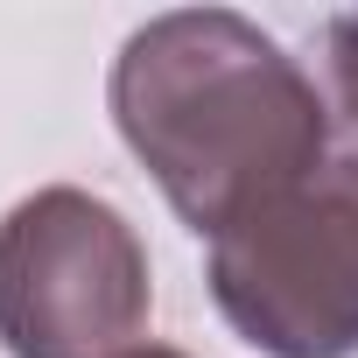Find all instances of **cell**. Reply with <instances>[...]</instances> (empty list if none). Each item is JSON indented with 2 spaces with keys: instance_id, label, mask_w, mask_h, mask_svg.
<instances>
[{
  "instance_id": "5",
  "label": "cell",
  "mask_w": 358,
  "mask_h": 358,
  "mask_svg": "<svg viewBox=\"0 0 358 358\" xmlns=\"http://www.w3.org/2000/svg\"><path fill=\"white\" fill-rule=\"evenodd\" d=\"M120 358H190V351H169V344H134V351H120Z\"/></svg>"
},
{
  "instance_id": "2",
  "label": "cell",
  "mask_w": 358,
  "mask_h": 358,
  "mask_svg": "<svg viewBox=\"0 0 358 358\" xmlns=\"http://www.w3.org/2000/svg\"><path fill=\"white\" fill-rule=\"evenodd\" d=\"M211 302L267 358H358V155H330L211 239Z\"/></svg>"
},
{
  "instance_id": "1",
  "label": "cell",
  "mask_w": 358,
  "mask_h": 358,
  "mask_svg": "<svg viewBox=\"0 0 358 358\" xmlns=\"http://www.w3.org/2000/svg\"><path fill=\"white\" fill-rule=\"evenodd\" d=\"M113 127L190 232L218 239L260 197L330 162L309 71L232 8H176L113 57Z\"/></svg>"
},
{
  "instance_id": "3",
  "label": "cell",
  "mask_w": 358,
  "mask_h": 358,
  "mask_svg": "<svg viewBox=\"0 0 358 358\" xmlns=\"http://www.w3.org/2000/svg\"><path fill=\"white\" fill-rule=\"evenodd\" d=\"M148 246L92 190L50 183L0 218V351L120 358L148 323Z\"/></svg>"
},
{
  "instance_id": "4",
  "label": "cell",
  "mask_w": 358,
  "mask_h": 358,
  "mask_svg": "<svg viewBox=\"0 0 358 358\" xmlns=\"http://www.w3.org/2000/svg\"><path fill=\"white\" fill-rule=\"evenodd\" d=\"M323 71H330V106L358 134V8L323 22Z\"/></svg>"
}]
</instances>
